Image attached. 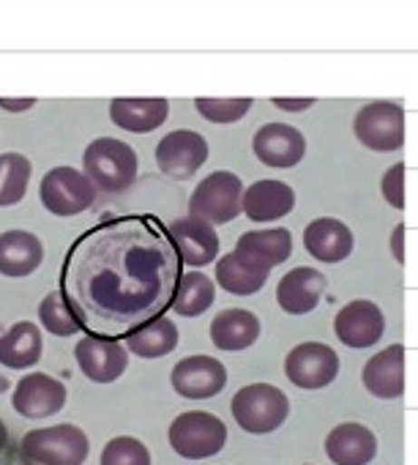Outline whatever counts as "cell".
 <instances>
[{"mask_svg": "<svg viewBox=\"0 0 418 465\" xmlns=\"http://www.w3.org/2000/svg\"><path fill=\"white\" fill-rule=\"evenodd\" d=\"M208 140L194 129H175L156 145V164L167 178L186 181L208 162Z\"/></svg>", "mask_w": 418, "mask_h": 465, "instance_id": "cell-12", "label": "cell"}, {"mask_svg": "<svg viewBox=\"0 0 418 465\" xmlns=\"http://www.w3.org/2000/svg\"><path fill=\"white\" fill-rule=\"evenodd\" d=\"M355 247L353 230L334 216H317L304 227V250L320 263H342Z\"/></svg>", "mask_w": 418, "mask_h": 465, "instance_id": "cell-17", "label": "cell"}, {"mask_svg": "<svg viewBox=\"0 0 418 465\" xmlns=\"http://www.w3.org/2000/svg\"><path fill=\"white\" fill-rule=\"evenodd\" d=\"M380 192H383V200L402 211L404 208V162H396L394 167H388L380 178Z\"/></svg>", "mask_w": 418, "mask_h": 465, "instance_id": "cell-34", "label": "cell"}, {"mask_svg": "<svg viewBox=\"0 0 418 465\" xmlns=\"http://www.w3.org/2000/svg\"><path fill=\"white\" fill-rule=\"evenodd\" d=\"M83 170L102 192L118 194L137 181L140 159L129 143L118 137H96L83 153Z\"/></svg>", "mask_w": 418, "mask_h": 465, "instance_id": "cell-2", "label": "cell"}, {"mask_svg": "<svg viewBox=\"0 0 418 465\" xmlns=\"http://www.w3.org/2000/svg\"><path fill=\"white\" fill-rule=\"evenodd\" d=\"M96 183L88 178V173L77 167H53L39 186L42 205L55 216H77L88 211L96 200Z\"/></svg>", "mask_w": 418, "mask_h": 465, "instance_id": "cell-8", "label": "cell"}, {"mask_svg": "<svg viewBox=\"0 0 418 465\" xmlns=\"http://www.w3.org/2000/svg\"><path fill=\"white\" fill-rule=\"evenodd\" d=\"M69 400V389L47 375V372H28L17 381L12 391V408L25 419H47L63 411Z\"/></svg>", "mask_w": 418, "mask_h": 465, "instance_id": "cell-14", "label": "cell"}, {"mask_svg": "<svg viewBox=\"0 0 418 465\" xmlns=\"http://www.w3.org/2000/svg\"><path fill=\"white\" fill-rule=\"evenodd\" d=\"M285 375L298 389H326L339 375V356L326 342H301L285 356Z\"/></svg>", "mask_w": 418, "mask_h": 465, "instance_id": "cell-9", "label": "cell"}, {"mask_svg": "<svg viewBox=\"0 0 418 465\" xmlns=\"http://www.w3.org/2000/svg\"><path fill=\"white\" fill-rule=\"evenodd\" d=\"M377 454V438L366 424L345 421L326 435V457L334 465H369Z\"/></svg>", "mask_w": 418, "mask_h": 465, "instance_id": "cell-22", "label": "cell"}, {"mask_svg": "<svg viewBox=\"0 0 418 465\" xmlns=\"http://www.w3.org/2000/svg\"><path fill=\"white\" fill-rule=\"evenodd\" d=\"M39 323H42L44 331H50L55 337H74V334L85 331L80 318H77V312L72 310V304H69V299H66V293L61 288L42 299V304H39Z\"/></svg>", "mask_w": 418, "mask_h": 465, "instance_id": "cell-31", "label": "cell"}, {"mask_svg": "<svg viewBox=\"0 0 418 465\" xmlns=\"http://www.w3.org/2000/svg\"><path fill=\"white\" fill-rule=\"evenodd\" d=\"M23 454L36 465H85L91 454V438L77 424H50L25 432Z\"/></svg>", "mask_w": 418, "mask_h": 465, "instance_id": "cell-5", "label": "cell"}, {"mask_svg": "<svg viewBox=\"0 0 418 465\" xmlns=\"http://www.w3.org/2000/svg\"><path fill=\"white\" fill-rule=\"evenodd\" d=\"M170 383L183 400H211L228 386V367L214 356H186L172 367Z\"/></svg>", "mask_w": 418, "mask_h": 465, "instance_id": "cell-11", "label": "cell"}, {"mask_svg": "<svg viewBox=\"0 0 418 465\" xmlns=\"http://www.w3.org/2000/svg\"><path fill=\"white\" fill-rule=\"evenodd\" d=\"M167 440L183 460H208L225 449L228 424L208 411H186L170 421Z\"/></svg>", "mask_w": 418, "mask_h": 465, "instance_id": "cell-4", "label": "cell"}, {"mask_svg": "<svg viewBox=\"0 0 418 465\" xmlns=\"http://www.w3.org/2000/svg\"><path fill=\"white\" fill-rule=\"evenodd\" d=\"M178 340H180L178 326L167 315H159L123 337L129 353H134L140 359H161L178 348Z\"/></svg>", "mask_w": 418, "mask_h": 465, "instance_id": "cell-28", "label": "cell"}, {"mask_svg": "<svg viewBox=\"0 0 418 465\" xmlns=\"http://www.w3.org/2000/svg\"><path fill=\"white\" fill-rule=\"evenodd\" d=\"M180 266L159 219L115 216L93 224L72 244L61 269V291L85 334L123 340L170 310Z\"/></svg>", "mask_w": 418, "mask_h": 465, "instance_id": "cell-1", "label": "cell"}, {"mask_svg": "<svg viewBox=\"0 0 418 465\" xmlns=\"http://www.w3.org/2000/svg\"><path fill=\"white\" fill-rule=\"evenodd\" d=\"M252 107H255V99H249V96H241V99H208V96H199V99H194V110L208 124H236L247 113H252Z\"/></svg>", "mask_w": 418, "mask_h": 465, "instance_id": "cell-33", "label": "cell"}, {"mask_svg": "<svg viewBox=\"0 0 418 465\" xmlns=\"http://www.w3.org/2000/svg\"><path fill=\"white\" fill-rule=\"evenodd\" d=\"M238 250L255 255L258 261L274 266H282L293 252V232L287 227H263V230H247L238 239Z\"/></svg>", "mask_w": 418, "mask_h": 465, "instance_id": "cell-29", "label": "cell"}, {"mask_svg": "<svg viewBox=\"0 0 418 465\" xmlns=\"http://www.w3.org/2000/svg\"><path fill=\"white\" fill-rule=\"evenodd\" d=\"M364 389L377 400H396L404 391V345L394 342L374 353L361 370Z\"/></svg>", "mask_w": 418, "mask_h": 465, "instance_id": "cell-21", "label": "cell"}, {"mask_svg": "<svg viewBox=\"0 0 418 465\" xmlns=\"http://www.w3.org/2000/svg\"><path fill=\"white\" fill-rule=\"evenodd\" d=\"M167 236L172 239L183 266L189 269H202L208 263H214L219 258V236H217V224L205 222L199 216H183L172 219L167 224Z\"/></svg>", "mask_w": 418, "mask_h": 465, "instance_id": "cell-13", "label": "cell"}, {"mask_svg": "<svg viewBox=\"0 0 418 465\" xmlns=\"http://www.w3.org/2000/svg\"><path fill=\"white\" fill-rule=\"evenodd\" d=\"M44 353L42 329L34 321H17L0 334V364L6 370H31Z\"/></svg>", "mask_w": 418, "mask_h": 465, "instance_id": "cell-25", "label": "cell"}, {"mask_svg": "<svg viewBox=\"0 0 418 465\" xmlns=\"http://www.w3.org/2000/svg\"><path fill=\"white\" fill-rule=\"evenodd\" d=\"M388 244H391L394 261L402 266V263H404V224H402V222L391 230V242H388Z\"/></svg>", "mask_w": 418, "mask_h": 465, "instance_id": "cell-36", "label": "cell"}, {"mask_svg": "<svg viewBox=\"0 0 418 465\" xmlns=\"http://www.w3.org/2000/svg\"><path fill=\"white\" fill-rule=\"evenodd\" d=\"M353 134L355 140L374 151V153H391L404 145V110L396 102L374 99L364 104L353 118Z\"/></svg>", "mask_w": 418, "mask_h": 465, "instance_id": "cell-7", "label": "cell"}, {"mask_svg": "<svg viewBox=\"0 0 418 465\" xmlns=\"http://www.w3.org/2000/svg\"><path fill=\"white\" fill-rule=\"evenodd\" d=\"M170 115L167 99H112L110 121L129 134L156 132Z\"/></svg>", "mask_w": 418, "mask_h": 465, "instance_id": "cell-26", "label": "cell"}, {"mask_svg": "<svg viewBox=\"0 0 418 465\" xmlns=\"http://www.w3.org/2000/svg\"><path fill=\"white\" fill-rule=\"evenodd\" d=\"M271 104L274 107H279L282 113H293V115H298V113H304V110H309V107H315V99L312 96H274L271 99Z\"/></svg>", "mask_w": 418, "mask_h": 465, "instance_id": "cell-35", "label": "cell"}, {"mask_svg": "<svg viewBox=\"0 0 418 465\" xmlns=\"http://www.w3.org/2000/svg\"><path fill=\"white\" fill-rule=\"evenodd\" d=\"M326 285L328 282H326V277L317 269L296 266V269H290L279 280V285H277V304L287 315H309L323 302Z\"/></svg>", "mask_w": 418, "mask_h": 465, "instance_id": "cell-19", "label": "cell"}, {"mask_svg": "<svg viewBox=\"0 0 418 465\" xmlns=\"http://www.w3.org/2000/svg\"><path fill=\"white\" fill-rule=\"evenodd\" d=\"M252 151L258 156V162H263L266 167H296L301 164L304 153H306V137L301 134V129L290 126V124H263L255 137H252Z\"/></svg>", "mask_w": 418, "mask_h": 465, "instance_id": "cell-16", "label": "cell"}, {"mask_svg": "<svg viewBox=\"0 0 418 465\" xmlns=\"http://www.w3.org/2000/svg\"><path fill=\"white\" fill-rule=\"evenodd\" d=\"M334 334L342 345H347L353 351L372 348L385 334V315L369 299L347 302L334 318Z\"/></svg>", "mask_w": 418, "mask_h": 465, "instance_id": "cell-15", "label": "cell"}, {"mask_svg": "<svg viewBox=\"0 0 418 465\" xmlns=\"http://www.w3.org/2000/svg\"><path fill=\"white\" fill-rule=\"evenodd\" d=\"M217 282L202 274L199 269H189L180 274L178 280V288H175V296H172V304L170 310L180 318H199L202 312H208L217 302Z\"/></svg>", "mask_w": 418, "mask_h": 465, "instance_id": "cell-27", "label": "cell"}, {"mask_svg": "<svg viewBox=\"0 0 418 465\" xmlns=\"http://www.w3.org/2000/svg\"><path fill=\"white\" fill-rule=\"evenodd\" d=\"M74 359L83 375L91 383L107 386L115 383L126 367H129V348L118 342L115 337H102V334H85L74 345Z\"/></svg>", "mask_w": 418, "mask_h": 465, "instance_id": "cell-10", "label": "cell"}, {"mask_svg": "<svg viewBox=\"0 0 418 465\" xmlns=\"http://www.w3.org/2000/svg\"><path fill=\"white\" fill-rule=\"evenodd\" d=\"M236 424L249 435H268L279 430L290 416V400L279 386L249 383L236 391L230 400Z\"/></svg>", "mask_w": 418, "mask_h": 465, "instance_id": "cell-3", "label": "cell"}, {"mask_svg": "<svg viewBox=\"0 0 418 465\" xmlns=\"http://www.w3.org/2000/svg\"><path fill=\"white\" fill-rule=\"evenodd\" d=\"M189 213L211 224H228L244 213V181L230 170H214L199 178L189 197Z\"/></svg>", "mask_w": 418, "mask_h": 465, "instance_id": "cell-6", "label": "cell"}, {"mask_svg": "<svg viewBox=\"0 0 418 465\" xmlns=\"http://www.w3.org/2000/svg\"><path fill=\"white\" fill-rule=\"evenodd\" d=\"M36 104V99H6V96H0V110H6V113H28L31 107Z\"/></svg>", "mask_w": 418, "mask_h": 465, "instance_id": "cell-37", "label": "cell"}, {"mask_svg": "<svg viewBox=\"0 0 418 465\" xmlns=\"http://www.w3.org/2000/svg\"><path fill=\"white\" fill-rule=\"evenodd\" d=\"M44 261V244L36 232L6 230L0 232V274L20 280L34 274Z\"/></svg>", "mask_w": 418, "mask_h": 465, "instance_id": "cell-23", "label": "cell"}, {"mask_svg": "<svg viewBox=\"0 0 418 465\" xmlns=\"http://www.w3.org/2000/svg\"><path fill=\"white\" fill-rule=\"evenodd\" d=\"M99 465H151V449L134 435H115L104 443Z\"/></svg>", "mask_w": 418, "mask_h": 465, "instance_id": "cell-32", "label": "cell"}, {"mask_svg": "<svg viewBox=\"0 0 418 465\" xmlns=\"http://www.w3.org/2000/svg\"><path fill=\"white\" fill-rule=\"evenodd\" d=\"M296 208V192L279 178H260L244 189V213L249 222H279Z\"/></svg>", "mask_w": 418, "mask_h": 465, "instance_id": "cell-20", "label": "cell"}, {"mask_svg": "<svg viewBox=\"0 0 418 465\" xmlns=\"http://www.w3.org/2000/svg\"><path fill=\"white\" fill-rule=\"evenodd\" d=\"M260 318L252 310L230 307L211 321V342L225 353H241L260 340Z\"/></svg>", "mask_w": 418, "mask_h": 465, "instance_id": "cell-24", "label": "cell"}, {"mask_svg": "<svg viewBox=\"0 0 418 465\" xmlns=\"http://www.w3.org/2000/svg\"><path fill=\"white\" fill-rule=\"evenodd\" d=\"M268 274H271V266L258 261L255 255L244 252V250H233L228 255H222L217 261V269H214V277H217V285L233 296H255L263 291V285L268 282Z\"/></svg>", "mask_w": 418, "mask_h": 465, "instance_id": "cell-18", "label": "cell"}, {"mask_svg": "<svg viewBox=\"0 0 418 465\" xmlns=\"http://www.w3.org/2000/svg\"><path fill=\"white\" fill-rule=\"evenodd\" d=\"M31 175H34V164L25 153L17 151L0 153V208L23 203Z\"/></svg>", "mask_w": 418, "mask_h": 465, "instance_id": "cell-30", "label": "cell"}, {"mask_svg": "<svg viewBox=\"0 0 418 465\" xmlns=\"http://www.w3.org/2000/svg\"><path fill=\"white\" fill-rule=\"evenodd\" d=\"M6 443H9V427H6L4 419H0V451L6 449Z\"/></svg>", "mask_w": 418, "mask_h": 465, "instance_id": "cell-38", "label": "cell"}]
</instances>
